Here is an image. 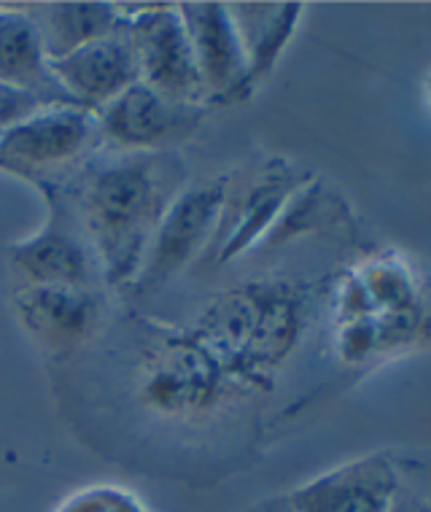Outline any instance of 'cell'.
<instances>
[{
	"mask_svg": "<svg viewBox=\"0 0 431 512\" xmlns=\"http://www.w3.org/2000/svg\"><path fill=\"white\" fill-rule=\"evenodd\" d=\"M95 248L106 286H132L184 173L170 151H95L65 181H54Z\"/></svg>",
	"mask_w": 431,
	"mask_h": 512,
	"instance_id": "cell-1",
	"label": "cell"
},
{
	"mask_svg": "<svg viewBox=\"0 0 431 512\" xmlns=\"http://www.w3.org/2000/svg\"><path fill=\"white\" fill-rule=\"evenodd\" d=\"M227 380L216 356L189 329L154 343L138 378V397L165 418H192L219 402Z\"/></svg>",
	"mask_w": 431,
	"mask_h": 512,
	"instance_id": "cell-2",
	"label": "cell"
},
{
	"mask_svg": "<svg viewBox=\"0 0 431 512\" xmlns=\"http://www.w3.org/2000/svg\"><path fill=\"white\" fill-rule=\"evenodd\" d=\"M41 189L49 205L44 227L14 243L9 251L11 267L22 278L19 286H76L103 292L106 275L76 213L57 186L41 184Z\"/></svg>",
	"mask_w": 431,
	"mask_h": 512,
	"instance_id": "cell-3",
	"label": "cell"
},
{
	"mask_svg": "<svg viewBox=\"0 0 431 512\" xmlns=\"http://www.w3.org/2000/svg\"><path fill=\"white\" fill-rule=\"evenodd\" d=\"M100 141L95 111L81 106H49L27 122L0 133V168L19 176L49 181V173L84 165Z\"/></svg>",
	"mask_w": 431,
	"mask_h": 512,
	"instance_id": "cell-4",
	"label": "cell"
},
{
	"mask_svg": "<svg viewBox=\"0 0 431 512\" xmlns=\"http://www.w3.org/2000/svg\"><path fill=\"white\" fill-rule=\"evenodd\" d=\"M229 178L184 186L154 230L135 289H154L176 278L200 254H208L219 230Z\"/></svg>",
	"mask_w": 431,
	"mask_h": 512,
	"instance_id": "cell-5",
	"label": "cell"
},
{
	"mask_svg": "<svg viewBox=\"0 0 431 512\" xmlns=\"http://www.w3.org/2000/svg\"><path fill=\"white\" fill-rule=\"evenodd\" d=\"M130 9L138 14H124V17L119 14V17L124 19L138 54L143 84L157 89L162 98L173 100L178 106L203 108V81L197 73V62L178 3L130 6Z\"/></svg>",
	"mask_w": 431,
	"mask_h": 512,
	"instance_id": "cell-6",
	"label": "cell"
},
{
	"mask_svg": "<svg viewBox=\"0 0 431 512\" xmlns=\"http://www.w3.org/2000/svg\"><path fill=\"white\" fill-rule=\"evenodd\" d=\"M49 73L81 108L100 111L111 100L119 98L124 89L141 81L138 54L132 46L124 19L92 44L81 46L62 60H49Z\"/></svg>",
	"mask_w": 431,
	"mask_h": 512,
	"instance_id": "cell-7",
	"label": "cell"
},
{
	"mask_svg": "<svg viewBox=\"0 0 431 512\" xmlns=\"http://www.w3.org/2000/svg\"><path fill=\"white\" fill-rule=\"evenodd\" d=\"M203 108L178 106L149 84H132L97 111L100 141L116 151H162L165 143L189 130Z\"/></svg>",
	"mask_w": 431,
	"mask_h": 512,
	"instance_id": "cell-8",
	"label": "cell"
},
{
	"mask_svg": "<svg viewBox=\"0 0 431 512\" xmlns=\"http://www.w3.org/2000/svg\"><path fill=\"white\" fill-rule=\"evenodd\" d=\"M208 100L246 98L248 65L227 3H178Z\"/></svg>",
	"mask_w": 431,
	"mask_h": 512,
	"instance_id": "cell-9",
	"label": "cell"
},
{
	"mask_svg": "<svg viewBox=\"0 0 431 512\" xmlns=\"http://www.w3.org/2000/svg\"><path fill=\"white\" fill-rule=\"evenodd\" d=\"M103 292L76 286H19L14 308L22 327L49 354H68L95 335L103 318Z\"/></svg>",
	"mask_w": 431,
	"mask_h": 512,
	"instance_id": "cell-10",
	"label": "cell"
},
{
	"mask_svg": "<svg viewBox=\"0 0 431 512\" xmlns=\"http://www.w3.org/2000/svg\"><path fill=\"white\" fill-rule=\"evenodd\" d=\"M396 488L399 480L388 459L370 456L297 488L289 496V512H388Z\"/></svg>",
	"mask_w": 431,
	"mask_h": 512,
	"instance_id": "cell-11",
	"label": "cell"
},
{
	"mask_svg": "<svg viewBox=\"0 0 431 512\" xmlns=\"http://www.w3.org/2000/svg\"><path fill=\"white\" fill-rule=\"evenodd\" d=\"M0 81L33 92L46 106H79L49 73L36 27L17 3H0Z\"/></svg>",
	"mask_w": 431,
	"mask_h": 512,
	"instance_id": "cell-12",
	"label": "cell"
},
{
	"mask_svg": "<svg viewBox=\"0 0 431 512\" xmlns=\"http://www.w3.org/2000/svg\"><path fill=\"white\" fill-rule=\"evenodd\" d=\"M17 9L36 27L46 62L108 36L122 19L116 3H19Z\"/></svg>",
	"mask_w": 431,
	"mask_h": 512,
	"instance_id": "cell-13",
	"label": "cell"
},
{
	"mask_svg": "<svg viewBox=\"0 0 431 512\" xmlns=\"http://www.w3.org/2000/svg\"><path fill=\"white\" fill-rule=\"evenodd\" d=\"M235 22L240 46L246 54L248 89L256 87L278 60V54L294 33L300 6L294 3H227Z\"/></svg>",
	"mask_w": 431,
	"mask_h": 512,
	"instance_id": "cell-14",
	"label": "cell"
},
{
	"mask_svg": "<svg viewBox=\"0 0 431 512\" xmlns=\"http://www.w3.org/2000/svg\"><path fill=\"white\" fill-rule=\"evenodd\" d=\"M297 340V308L289 294L278 286L262 283V305L256 318L254 335L246 348V356L240 362V380H251L270 370L283 356L289 354L291 345Z\"/></svg>",
	"mask_w": 431,
	"mask_h": 512,
	"instance_id": "cell-15",
	"label": "cell"
},
{
	"mask_svg": "<svg viewBox=\"0 0 431 512\" xmlns=\"http://www.w3.org/2000/svg\"><path fill=\"white\" fill-rule=\"evenodd\" d=\"M52 512H149V507L122 486H87L65 496Z\"/></svg>",
	"mask_w": 431,
	"mask_h": 512,
	"instance_id": "cell-16",
	"label": "cell"
},
{
	"mask_svg": "<svg viewBox=\"0 0 431 512\" xmlns=\"http://www.w3.org/2000/svg\"><path fill=\"white\" fill-rule=\"evenodd\" d=\"M49 108L44 100L27 92L22 87H14V84H6L0 81V133L3 130H11L17 124L27 122L30 116H36L38 111Z\"/></svg>",
	"mask_w": 431,
	"mask_h": 512,
	"instance_id": "cell-17",
	"label": "cell"
},
{
	"mask_svg": "<svg viewBox=\"0 0 431 512\" xmlns=\"http://www.w3.org/2000/svg\"><path fill=\"white\" fill-rule=\"evenodd\" d=\"M388 512H431V502L418 494H407L405 488H396L394 502Z\"/></svg>",
	"mask_w": 431,
	"mask_h": 512,
	"instance_id": "cell-18",
	"label": "cell"
},
{
	"mask_svg": "<svg viewBox=\"0 0 431 512\" xmlns=\"http://www.w3.org/2000/svg\"><path fill=\"white\" fill-rule=\"evenodd\" d=\"M286 512H289V510H286Z\"/></svg>",
	"mask_w": 431,
	"mask_h": 512,
	"instance_id": "cell-19",
	"label": "cell"
}]
</instances>
